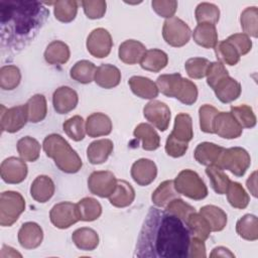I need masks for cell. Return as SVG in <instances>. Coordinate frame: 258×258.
I'll return each instance as SVG.
<instances>
[{
  "label": "cell",
  "mask_w": 258,
  "mask_h": 258,
  "mask_svg": "<svg viewBox=\"0 0 258 258\" xmlns=\"http://www.w3.org/2000/svg\"><path fill=\"white\" fill-rule=\"evenodd\" d=\"M190 232L186 224L166 211L150 208L140 230L137 257H188Z\"/></svg>",
  "instance_id": "obj_1"
},
{
  "label": "cell",
  "mask_w": 258,
  "mask_h": 258,
  "mask_svg": "<svg viewBox=\"0 0 258 258\" xmlns=\"http://www.w3.org/2000/svg\"><path fill=\"white\" fill-rule=\"evenodd\" d=\"M49 11L36 1H1L2 38L8 42L29 40L42 26Z\"/></svg>",
  "instance_id": "obj_2"
},
{
  "label": "cell",
  "mask_w": 258,
  "mask_h": 258,
  "mask_svg": "<svg viewBox=\"0 0 258 258\" xmlns=\"http://www.w3.org/2000/svg\"><path fill=\"white\" fill-rule=\"evenodd\" d=\"M43 150L47 157L53 159L57 168L66 173L78 172L82 165V159L70 143L59 134H49L42 142Z\"/></svg>",
  "instance_id": "obj_3"
},
{
  "label": "cell",
  "mask_w": 258,
  "mask_h": 258,
  "mask_svg": "<svg viewBox=\"0 0 258 258\" xmlns=\"http://www.w3.org/2000/svg\"><path fill=\"white\" fill-rule=\"evenodd\" d=\"M194 137L192 120L186 113H179L174 119L171 133L165 142L166 153L174 158L184 155L188 148V142Z\"/></svg>",
  "instance_id": "obj_4"
},
{
  "label": "cell",
  "mask_w": 258,
  "mask_h": 258,
  "mask_svg": "<svg viewBox=\"0 0 258 258\" xmlns=\"http://www.w3.org/2000/svg\"><path fill=\"white\" fill-rule=\"evenodd\" d=\"M175 190L195 201H201L208 196V188L200 175L191 169L181 170L173 180Z\"/></svg>",
  "instance_id": "obj_5"
},
{
  "label": "cell",
  "mask_w": 258,
  "mask_h": 258,
  "mask_svg": "<svg viewBox=\"0 0 258 258\" xmlns=\"http://www.w3.org/2000/svg\"><path fill=\"white\" fill-rule=\"evenodd\" d=\"M24 210L25 201L19 192L3 191L0 196V225L2 227L12 226Z\"/></svg>",
  "instance_id": "obj_6"
},
{
  "label": "cell",
  "mask_w": 258,
  "mask_h": 258,
  "mask_svg": "<svg viewBox=\"0 0 258 258\" xmlns=\"http://www.w3.org/2000/svg\"><path fill=\"white\" fill-rule=\"evenodd\" d=\"M250 164L251 157L246 149L231 147L224 149L216 165L223 170L231 171L236 176H243Z\"/></svg>",
  "instance_id": "obj_7"
},
{
  "label": "cell",
  "mask_w": 258,
  "mask_h": 258,
  "mask_svg": "<svg viewBox=\"0 0 258 258\" xmlns=\"http://www.w3.org/2000/svg\"><path fill=\"white\" fill-rule=\"evenodd\" d=\"M189 26L178 17L167 18L162 27V36L167 44L173 47H181L185 45L190 38Z\"/></svg>",
  "instance_id": "obj_8"
},
{
  "label": "cell",
  "mask_w": 258,
  "mask_h": 258,
  "mask_svg": "<svg viewBox=\"0 0 258 258\" xmlns=\"http://www.w3.org/2000/svg\"><path fill=\"white\" fill-rule=\"evenodd\" d=\"M49 218L52 225L58 229H68L80 221L77 204L71 202H60L55 204L50 212Z\"/></svg>",
  "instance_id": "obj_9"
},
{
  "label": "cell",
  "mask_w": 258,
  "mask_h": 258,
  "mask_svg": "<svg viewBox=\"0 0 258 258\" xmlns=\"http://www.w3.org/2000/svg\"><path fill=\"white\" fill-rule=\"evenodd\" d=\"M117 184V178L108 170L93 171L88 178L90 191L100 198H109Z\"/></svg>",
  "instance_id": "obj_10"
},
{
  "label": "cell",
  "mask_w": 258,
  "mask_h": 258,
  "mask_svg": "<svg viewBox=\"0 0 258 258\" xmlns=\"http://www.w3.org/2000/svg\"><path fill=\"white\" fill-rule=\"evenodd\" d=\"M88 51L97 58H103L109 55L113 46V40L110 32L102 27L94 29L87 38Z\"/></svg>",
  "instance_id": "obj_11"
},
{
  "label": "cell",
  "mask_w": 258,
  "mask_h": 258,
  "mask_svg": "<svg viewBox=\"0 0 258 258\" xmlns=\"http://www.w3.org/2000/svg\"><path fill=\"white\" fill-rule=\"evenodd\" d=\"M1 129L8 133H15L25 126L28 121L26 105H19L12 108L1 106Z\"/></svg>",
  "instance_id": "obj_12"
},
{
  "label": "cell",
  "mask_w": 258,
  "mask_h": 258,
  "mask_svg": "<svg viewBox=\"0 0 258 258\" xmlns=\"http://www.w3.org/2000/svg\"><path fill=\"white\" fill-rule=\"evenodd\" d=\"M143 115L148 122L160 131H165L169 126L170 109L161 101L152 100L148 102L143 108Z\"/></svg>",
  "instance_id": "obj_13"
},
{
  "label": "cell",
  "mask_w": 258,
  "mask_h": 258,
  "mask_svg": "<svg viewBox=\"0 0 258 258\" xmlns=\"http://www.w3.org/2000/svg\"><path fill=\"white\" fill-rule=\"evenodd\" d=\"M27 165L25 161L18 157H8L4 159L0 166L1 178L10 184L22 182L27 175Z\"/></svg>",
  "instance_id": "obj_14"
},
{
  "label": "cell",
  "mask_w": 258,
  "mask_h": 258,
  "mask_svg": "<svg viewBox=\"0 0 258 258\" xmlns=\"http://www.w3.org/2000/svg\"><path fill=\"white\" fill-rule=\"evenodd\" d=\"M243 128L231 112H219L214 121V133L225 139H235L241 136Z\"/></svg>",
  "instance_id": "obj_15"
},
{
  "label": "cell",
  "mask_w": 258,
  "mask_h": 258,
  "mask_svg": "<svg viewBox=\"0 0 258 258\" xmlns=\"http://www.w3.org/2000/svg\"><path fill=\"white\" fill-rule=\"evenodd\" d=\"M156 175L157 167L151 159L140 158L132 164L131 176L133 180L141 186L150 184L156 178Z\"/></svg>",
  "instance_id": "obj_16"
},
{
  "label": "cell",
  "mask_w": 258,
  "mask_h": 258,
  "mask_svg": "<svg viewBox=\"0 0 258 258\" xmlns=\"http://www.w3.org/2000/svg\"><path fill=\"white\" fill-rule=\"evenodd\" d=\"M79 102L77 92L67 86L57 88L52 95V105L56 113L68 114L73 111Z\"/></svg>",
  "instance_id": "obj_17"
},
{
  "label": "cell",
  "mask_w": 258,
  "mask_h": 258,
  "mask_svg": "<svg viewBox=\"0 0 258 258\" xmlns=\"http://www.w3.org/2000/svg\"><path fill=\"white\" fill-rule=\"evenodd\" d=\"M43 239L41 227L34 222L24 223L18 231V242L24 249L31 250L37 248Z\"/></svg>",
  "instance_id": "obj_18"
},
{
  "label": "cell",
  "mask_w": 258,
  "mask_h": 258,
  "mask_svg": "<svg viewBox=\"0 0 258 258\" xmlns=\"http://www.w3.org/2000/svg\"><path fill=\"white\" fill-rule=\"evenodd\" d=\"M112 121L104 113H93L86 121V133L90 137H100L109 135L112 131Z\"/></svg>",
  "instance_id": "obj_19"
},
{
  "label": "cell",
  "mask_w": 258,
  "mask_h": 258,
  "mask_svg": "<svg viewBox=\"0 0 258 258\" xmlns=\"http://www.w3.org/2000/svg\"><path fill=\"white\" fill-rule=\"evenodd\" d=\"M145 51L146 47L142 42L135 39H127L120 44L118 55L124 63L135 64L140 62Z\"/></svg>",
  "instance_id": "obj_20"
},
{
  "label": "cell",
  "mask_w": 258,
  "mask_h": 258,
  "mask_svg": "<svg viewBox=\"0 0 258 258\" xmlns=\"http://www.w3.org/2000/svg\"><path fill=\"white\" fill-rule=\"evenodd\" d=\"M216 97L222 103H231L237 100L241 95V85L238 81L227 76L223 78L213 89Z\"/></svg>",
  "instance_id": "obj_21"
},
{
  "label": "cell",
  "mask_w": 258,
  "mask_h": 258,
  "mask_svg": "<svg viewBox=\"0 0 258 258\" xmlns=\"http://www.w3.org/2000/svg\"><path fill=\"white\" fill-rule=\"evenodd\" d=\"M128 84L133 94L141 99L153 100L158 96L159 90L157 88V85L149 78L142 76H133L129 79Z\"/></svg>",
  "instance_id": "obj_22"
},
{
  "label": "cell",
  "mask_w": 258,
  "mask_h": 258,
  "mask_svg": "<svg viewBox=\"0 0 258 258\" xmlns=\"http://www.w3.org/2000/svg\"><path fill=\"white\" fill-rule=\"evenodd\" d=\"M94 81L101 88L112 89L120 84L121 73L117 67L110 63H103L97 68Z\"/></svg>",
  "instance_id": "obj_23"
},
{
  "label": "cell",
  "mask_w": 258,
  "mask_h": 258,
  "mask_svg": "<svg viewBox=\"0 0 258 258\" xmlns=\"http://www.w3.org/2000/svg\"><path fill=\"white\" fill-rule=\"evenodd\" d=\"M224 149V147L212 142H202L196 147L194 156L200 164L216 165Z\"/></svg>",
  "instance_id": "obj_24"
},
{
  "label": "cell",
  "mask_w": 258,
  "mask_h": 258,
  "mask_svg": "<svg viewBox=\"0 0 258 258\" xmlns=\"http://www.w3.org/2000/svg\"><path fill=\"white\" fill-rule=\"evenodd\" d=\"M54 183L47 175H38L32 181L30 186V195L32 199L38 203H46L54 194Z\"/></svg>",
  "instance_id": "obj_25"
},
{
  "label": "cell",
  "mask_w": 258,
  "mask_h": 258,
  "mask_svg": "<svg viewBox=\"0 0 258 258\" xmlns=\"http://www.w3.org/2000/svg\"><path fill=\"white\" fill-rule=\"evenodd\" d=\"M135 199L133 186L126 180L117 179L114 191L109 197V202L116 208H126L132 204Z\"/></svg>",
  "instance_id": "obj_26"
},
{
  "label": "cell",
  "mask_w": 258,
  "mask_h": 258,
  "mask_svg": "<svg viewBox=\"0 0 258 258\" xmlns=\"http://www.w3.org/2000/svg\"><path fill=\"white\" fill-rule=\"evenodd\" d=\"M114 145L110 139L93 141L87 148V157L92 164L104 163L113 151Z\"/></svg>",
  "instance_id": "obj_27"
},
{
  "label": "cell",
  "mask_w": 258,
  "mask_h": 258,
  "mask_svg": "<svg viewBox=\"0 0 258 258\" xmlns=\"http://www.w3.org/2000/svg\"><path fill=\"white\" fill-rule=\"evenodd\" d=\"M197 44L205 48H214L218 43V32L215 24L199 23L192 32Z\"/></svg>",
  "instance_id": "obj_28"
},
{
  "label": "cell",
  "mask_w": 258,
  "mask_h": 258,
  "mask_svg": "<svg viewBox=\"0 0 258 258\" xmlns=\"http://www.w3.org/2000/svg\"><path fill=\"white\" fill-rule=\"evenodd\" d=\"M74 244L83 251H93L99 245V235L92 228L83 227L74 231L72 235Z\"/></svg>",
  "instance_id": "obj_29"
},
{
  "label": "cell",
  "mask_w": 258,
  "mask_h": 258,
  "mask_svg": "<svg viewBox=\"0 0 258 258\" xmlns=\"http://www.w3.org/2000/svg\"><path fill=\"white\" fill-rule=\"evenodd\" d=\"M136 139L141 140L142 148L147 151L155 150L160 145V137L155 131V129L147 124V123H140L137 125L133 132Z\"/></svg>",
  "instance_id": "obj_30"
},
{
  "label": "cell",
  "mask_w": 258,
  "mask_h": 258,
  "mask_svg": "<svg viewBox=\"0 0 258 258\" xmlns=\"http://www.w3.org/2000/svg\"><path fill=\"white\" fill-rule=\"evenodd\" d=\"M167 62L168 56L163 50L152 48L145 51L140 60V66L145 71L158 73L167 66Z\"/></svg>",
  "instance_id": "obj_31"
},
{
  "label": "cell",
  "mask_w": 258,
  "mask_h": 258,
  "mask_svg": "<svg viewBox=\"0 0 258 258\" xmlns=\"http://www.w3.org/2000/svg\"><path fill=\"white\" fill-rule=\"evenodd\" d=\"M70 55L69 45L60 40L51 41L44 51V59L49 64H63L69 60Z\"/></svg>",
  "instance_id": "obj_32"
},
{
  "label": "cell",
  "mask_w": 258,
  "mask_h": 258,
  "mask_svg": "<svg viewBox=\"0 0 258 258\" xmlns=\"http://www.w3.org/2000/svg\"><path fill=\"white\" fill-rule=\"evenodd\" d=\"M200 214L208 221L213 232L222 231L227 225V214L217 206H204L201 208Z\"/></svg>",
  "instance_id": "obj_33"
},
{
  "label": "cell",
  "mask_w": 258,
  "mask_h": 258,
  "mask_svg": "<svg viewBox=\"0 0 258 258\" xmlns=\"http://www.w3.org/2000/svg\"><path fill=\"white\" fill-rule=\"evenodd\" d=\"M80 221L92 222L97 220L102 214L101 204L94 198H84L77 204Z\"/></svg>",
  "instance_id": "obj_34"
},
{
  "label": "cell",
  "mask_w": 258,
  "mask_h": 258,
  "mask_svg": "<svg viewBox=\"0 0 258 258\" xmlns=\"http://www.w3.org/2000/svg\"><path fill=\"white\" fill-rule=\"evenodd\" d=\"M26 109L28 121L31 123H38L42 121L47 114L46 99L43 95L36 94L29 98L27 101Z\"/></svg>",
  "instance_id": "obj_35"
},
{
  "label": "cell",
  "mask_w": 258,
  "mask_h": 258,
  "mask_svg": "<svg viewBox=\"0 0 258 258\" xmlns=\"http://www.w3.org/2000/svg\"><path fill=\"white\" fill-rule=\"evenodd\" d=\"M178 192L175 190L173 180L162 181L157 188L152 192V203L158 208H165L169 202L178 198Z\"/></svg>",
  "instance_id": "obj_36"
},
{
  "label": "cell",
  "mask_w": 258,
  "mask_h": 258,
  "mask_svg": "<svg viewBox=\"0 0 258 258\" xmlns=\"http://www.w3.org/2000/svg\"><path fill=\"white\" fill-rule=\"evenodd\" d=\"M182 77L178 73L161 75L156 80L158 90L166 97L176 98L180 89Z\"/></svg>",
  "instance_id": "obj_37"
},
{
  "label": "cell",
  "mask_w": 258,
  "mask_h": 258,
  "mask_svg": "<svg viewBox=\"0 0 258 258\" xmlns=\"http://www.w3.org/2000/svg\"><path fill=\"white\" fill-rule=\"evenodd\" d=\"M238 235L248 241H256L258 239V220L255 215L246 214L240 218L236 224Z\"/></svg>",
  "instance_id": "obj_38"
},
{
  "label": "cell",
  "mask_w": 258,
  "mask_h": 258,
  "mask_svg": "<svg viewBox=\"0 0 258 258\" xmlns=\"http://www.w3.org/2000/svg\"><path fill=\"white\" fill-rule=\"evenodd\" d=\"M96 70L97 68L92 61L82 59L73 66L70 72V76L78 83L90 84L92 81H94Z\"/></svg>",
  "instance_id": "obj_39"
},
{
  "label": "cell",
  "mask_w": 258,
  "mask_h": 258,
  "mask_svg": "<svg viewBox=\"0 0 258 258\" xmlns=\"http://www.w3.org/2000/svg\"><path fill=\"white\" fill-rule=\"evenodd\" d=\"M17 151L21 159L24 161H36L40 154L39 142L30 136H25L17 141Z\"/></svg>",
  "instance_id": "obj_40"
},
{
  "label": "cell",
  "mask_w": 258,
  "mask_h": 258,
  "mask_svg": "<svg viewBox=\"0 0 258 258\" xmlns=\"http://www.w3.org/2000/svg\"><path fill=\"white\" fill-rule=\"evenodd\" d=\"M185 224L194 237H197L203 241L207 240L210 237V234L212 232L211 227L208 221L200 213L195 212L190 214Z\"/></svg>",
  "instance_id": "obj_41"
},
{
  "label": "cell",
  "mask_w": 258,
  "mask_h": 258,
  "mask_svg": "<svg viewBox=\"0 0 258 258\" xmlns=\"http://www.w3.org/2000/svg\"><path fill=\"white\" fill-rule=\"evenodd\" d=\"M229 204L236 209H245L250 202V197L244 189L241 183L237 181H230L226 191Z\"/></svg>",
  "instance_id": "obj_42"
},
{
  "label": "cell",
  "mask_w": 258,
  "mask_h": 258,
  "mask_svg": "<svg viewBox=\"0 0 258 258\" xmlns=\"http://www.w3.org/2000/svg\"><path fill=\"white\" fill-rule=\"evenodd\" d=\"M54 17L64 23H69L76 18L78 12V2L75 0H58L53 2Z\"/></svg>",
  "instance_id": "obj_43"
},
{
  "label": "cell",
  "mask_w": 258,
  "mask_h": 258,
  "mask_svg": "<svg viewBox=\"0 0 258 258\" xmlns=\"http://www.w3.org/2000/svg\"><path fill=\"white\" fill-rule=\"evenodd\" d=\"M215 53L219 61L229 66H235L240 60V54L235 46L228 40H222L216 44Z\"/></svg>",
  "instance_id": "obj_44"
},
{
  "label": "cell",
  "mask_w": 258,
  "mask_h": 258,
  "mask_svg": "<svg viewBox=\"0 0 258 258\" xmlns=\"http://www.w3.org/2000/svg\"><path fill=\"white\" fill-rule=\"evenodd\" d=\"M206 173L210 178L213 189L218 195L226 194L231 180L229 176L223 171V169L217 165H209L206 168Z\"/></svg>",
  "instance_id": "obj_45"
},
{
  "label": "cell",
  "mask_w": 258,
  "mask_h": 258,
  "mask_svg": "<svg viewBox=\"0 0 258 258\" xmlns=\"http://www.w3.org/2000/svg\"><path fill=\"white\" fill-rule=\"evenodd\" d=\"M241 27L249 37L258 36V8L251 6L245 8L240 16Z\"/></svg>",
  "instance_id": "obj_46"
},
{
  "label": "cell",
  "mask_w": 258,
  "mask_h": 258,
  "mask_svg": "<svg viewBox=\"0 0 258 258\" xmlns=\"http://www.w3.org/2000/svg\"><path fill=\"white\" fill-rule=\"evenodd\" d=\"M21 81V73L16 66L7 64L0 69V87L3 90H14Z\"/></svg>",
  "instance_id": "obj_47"
},
{
  "label": "cell",
  "mask_w": 258,
  "mask_h": 258,
  "mask_svg": "<svg viewBox=\"0 0 258 258\" xmlns=\"http://www.w3.org/2000/svg\"><path fill=\"white\" fill-rule=\"evenodd\" d=\"M195 16L198 23L216 24L220 18V9L213 3L202 2L197 6Z\"/></svg>",
  "instance_id": "obj_48"
},
{
  "label": "cell",
  "mask_w": 258,
  "mask_h": 258,
  "mask_svg": "<svg viewBox=\"0 0 258 258\" xmlns=\"http://www.w3.org/2000/svg\"><path fill=\"white\" fill-rule=\"evenodd\" d=\"M63 131L74 141H81L86 135V124L84 119L79 116H73L62 124Z\"/></svg>",
  "instance_id": "obj_49"
},
{
  "label": "cell",
  "mask_w": 258,
  "mask_h": 258,
  "mask_svg": "<svg viewBox=\"0 0 258 258\" xmlns=\"http://www.w3.org/2000/svg\"><path fill=\"white\" fill-rule=\"evenodd\" d=\"M231 113L242 128H253L256 125V116L248 105L231 106Z\"/></svg>",
  "instance_id": "obj_50"
},
{
  "label": "cell",
  "mask_w": 258,
  "mask_h": 258,
  "mask_svg": "<svg viewBox=\"0 0 258 258\" xmlns=\"http://www.w3.org/2000/svg\"><path fill=\"white\" fill-rule=\"evenodd\" d=\"M211 61L205 57H191L184 63L186 74L191 79H203L206 77Z\"/></svg>",
  "instance_id": "obj_51"
},
{
  "label": "cell",
  "mask_w": 258,
  "mask_h": 258,
  "mask_svg": "<svg viewBox=\"0 0 258 258\" xmlns=\"http://www.w3.org/2000/svg\"><path fill=\"white\" fill-rule=\"evenodd\" d=\"M219 111L212 105L205 104L199 109L200 117V127L201 130L205 133H214V121Z\"/></svg>",
  "instance_id": "obj_52"
},
{
  "label": "cell",
  "mask_w": 258,
  "mask_h": 258,
  "mask_svg": "<svg viewBox=\"0 0 258 258\" xmlns=\"http://www.w3.org/2000/svg\"><path fill=\"white\" fill-rule=\"evenodd\" d=\"M165 211L169 214L174 215L175 217L181 219L184 223H186L187 218L189 217L190 214L196 212V209L190 205L186 204L183 200L179 198H175L167 204V206L165 207Z\"/></svg>",
  "instance_id": "obj_53"
},
{
  "label": "cell",
  "mask_w": 258,
  "mask_h": 258,
  "mask_svg": "<svg viewBox=\"0 0 258 258\" xmlns=\"http://www.w3.org/2000/svg\"><path fill=\"white\" fill-rule=\"evenodd\" d=\"M184 105H192L198 99V87L188 79L182 78L181 86L176 98Z\"/></svg>",
  "instance_id": "obj_54"
},
{
  "label": "cell",
  "mask_w": 258,
  "mask_h": 258,
  "mask_svg": "<svg viewBox=\"0 0 258 258\" xmlns=\"http://www.w3.org/2000/svg\"><path fill=\"white\" fill-rule=\"evenodd\" d=\"M84 12L90 19H100L106 13V1L104 0H83L81 2Z\"/></svg>",
  "instance_id": "obj_55"
},
{
  "label": "cell",
  "mask_w": 258,
  "mask_h": 258,
  "mask_svg": "<svg viewBox=\"0 0 258 258\" xmlns=\"http://www.w3.org/2000/svg\"><path fill=\"white\" fill-rule=\"evenodd\" d=\"M229 76V73L225 66L221 61H213L210 63L207 72V84L214 89L215 86L225 77Z\"/></svg>",
  "instance_id": "obj_56"
},
{
  "label": "cell",
  "mask_w": 258,
  "mask_h": 258,
  "mask_svg": "<svg viewBox=\"0 0 258 258\" xmlns=\"http://www.w3.org/2000/svg\"><path fill=\"white\" fill-rule=\"evenodd\" d=\"M151 6L159 16L167 19L173 17L177 9V2L174 0H153Z\"/></svg>",
  "instance_id": "obj_57"
},
{
  "label": "cell",
  "mask_w": 258,
  "mask_h": 258,
  "mask_svg": "<svg viewBox=\"0 0 258 258\" xmlns=\"http://www.w3.org/2000/svg\"><path fill=\"white\" fill-rule=\"evenodd\" d=\"M237 49L240 56L247 54L252 48V41L245 33H235L227 38Z\"/></svg>",
  "instance_id": "obj_58"
},
{
  "label": "cell",
  "mask_w": 258,
  "mask_h": 258,
  "mask_svg": "<svg viewBox=\"0 0 258 258\" xmlns=\"http://www.w3.org/2000/svg\"><path fill=\"white\" fill-rule=\"evenodd\" d=\"M206 254V246L203 240L194 237L190 239L189 247H188V257L191 258H205Z\"/></svg>",
  "instance_id": "obj_59"
},
{
  "label": "cell",
  "mask_w": 258,
  "mask_h": 258,
  "mask_svg": "<svg viewBox=\"0 0 258 258\" xmlns=\"http://www.w3.org/2000/svg\"><path fill=\"white\" fill-rule=\"evenodd\" d=\"M210 257H235V255L228 248L219 246L213 249L212 253L210 254Z\"/></svg>",
  "instance_id": "obj_60"
},
{
  "label": "cell",
  "mask_w": 258,
  "mask_h": 258,
  "mask_svg": "<svg viewBox=\"0 0 258 258\" xmlns=\"http://www.w3.org/2000/svg\"><path fill=\"white\" fill-rule=\"evenodd\" d=\"M257 171H253V173L249 176V178L246 181L247 187L250 190V192L252 194L253 197H257Z\"/></svg>",
  "instance_id": "obj_61"
}]
</instances>
